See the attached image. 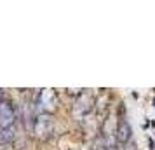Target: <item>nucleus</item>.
<instances>
[{"label":"nucleus","mask_w":155,"mask_h":150,"mask_svg":"<svg viewBox=\"0 0 155 150\" xmlns=\"http://www.w3.org/2000/svg\"><path fill=\"white\" fill-rule=\"evenodd\" d=\"M52 128H54L52 115L51 114H37L35 121H33V133H35L37 138L45 140L52 133Z\"/></svg>","instance_id":"f03ea898"},{"label":"nucleus","mask_w":155,"mask_h":150,"mask_svg":"<svg viewBox=\"0 0 155 150\" xmlns=\"http://www.w3.org/2000/svg\"><path fill=\"white\" fill-rule=\"evenodd\" d=\"M2 96H4V93H2V89H0V103L4 101V100H2Z\"/></svg>","instance_id":"0eeeda50"},{"label":"nucleus","mask_w":155,"mask_h":150,"mask_svg":"<svg viewBox=\"0 0 155 150\" xmlns=\"http://www.w3.org/2000/svg\"><path fill=\"white\" fill-rule=\"evenodd\" d=\"M56 107V98H54V93L51 89H44L37 94V112L38 114H49L51 110H54Z\"/></svg>","instance_id":"20e7f679"},{"label":"nucleus","mask_w":155,"mask_h":150,"mask_svg":"<svg viewBox=\"0 0 155 150\" xmlns=\"http://www.w3.org/2000/svg\"><path fill=\"white\" fill-rule=\"evenodd\" d=\"M16 136V112L9 101L0 103V143H11Z\"/></svg>","instance_id":"f257e3e1"},{"label":"nucleus","mask_w":155,"mask_h":150,"mask_svg":"<svg viewBox=\"0 0 155 150\" xmlns=\"http://www.w3.org/2000/svg\"><path fill=\"white\" fill-rule=\"evenodd\" d=\"M124 150H134V147H133V145H127V147H126Z\"/></svg>","instance_id":"423d86ee"},{"label":"nucleus","mask_w":155,"mask_h":150,"mask_svg":"<svg viewBox=\"0 0 155 150\" xmlns=\"http://www.w3.org/2000/svg\"><path fill=\"white\" fill-rule=\"evenodd\" d=\"M131 138V128H129V122L122 117L119 121V128H117V143L119 145H127Z\"/></svg>","instance_id":"39448f33"},{"label":"nucleus","mask_w":155,"mask_h":150,"mask_svg":"<svg viewBox=\"0 0 155 150\" xmlns=\"http://www.w3.org/2000/svg\"><path fill=\"white\" fill-rule=\"evenodd\" d=\"M92 107H94V98H92L91 93H82L78 94V98L75 100V105H73V115L75 119H84L91 114Z\"/></svg>","instance_id":"7ed1b4c3"}]
</instances>
